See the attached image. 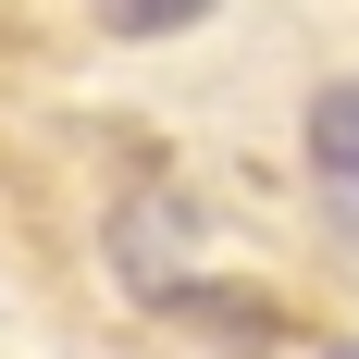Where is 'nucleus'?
<instances>
[{"label":"nucleus","mask_w":359,"mask_h":359,"mask_svg":"<svg viewBox=\"0 0 359 359\" xmlns=\"http://www.w3.org/2000/svg\"><path fill=\"white\" fill-rule=\"evenodd\" d=\"M161 310L198 323V334H236V347H273V334H285V310L248 297V285H161Z\"/></svg>","instance_id":"nucleus-1"},{"label":"nucleus","mask_w":359,"mask_h":359,"mask_svg":"<svg viewBox=\"0 0 359 359\" xmlns=\"http://www.w3.org/2000/svg\"><path fill=\"white\" fill-rule=\"evenodd\" d=\"M310 161L359 186V87H323V100H310Z\"/></svg>","instance_id":"nucleus-2"},{"label":"nucleus","mask_w":359,"mask_h":359,"mask_svg":"<svg viewBox=\"0 0 359 359\" xmlns=\"http://www.w3.org/2000/svg\"><path fill=\"white\" fill-rule=\"evenodd\" d=\"M211 0H100V25L111 37H174V25H198Z\"/></svg>","instance_id":"nucleus-3"},{"label":"nucleus","mask_w":359,"mask_h":359,"mask_svg":"<svg viewBox=\"0 0 359 359\" xmlns=\"http://www.w3.org/2000/svg\"><path fill=\"white\" fill-rule=\"evenodd\" d=\"M334 359H359V347H334Z\"/></svg>","instance_id":"nucleus-4"}]
</instances>
